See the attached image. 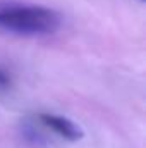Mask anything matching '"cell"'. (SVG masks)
<instances>
[{"label": "cell", "instance_id": "1", "mask_svg": "<svg viewBox=\"0 0 146 148\" xmlns=\"http://www.w3.org/2000/svg\"><path fill=\"white\" fill-rule=\"evenodd\" d=\"M62 24L57 10L31 3H0V31L41 36L55 33Z\"/></svg>", "mask_w": 146, "mask_h": 148}, {"label": "cell", "instance_id": "2", "mask_svg": "<svg viewBox=\"0 0 146 148\" xmlns=\"http://www.w3.org/2000/svg\"><path fill=\"white\" fill-rule=\"evenodd\" d=\"M38 121L41 126H45L46 129L53 131L55 134H59L60 138H64L67 141H79L84 136L83 127L69 117L57 115V114H40Z\"/></svg>", "mask_w": 146, "mask_h": 148}, {"label": "cell", "instance_id": "3", "mask_svg": "<svg viewBox=\"0 0 146 148\" xmlns=\"http://www.w3.org/2000/svg\"><path fill=\"white\" fill-rule=\"evenodd\" d=\"M12 84V76L7 69L0 67V91H7Z\"/></svg>", "mask_w": 146, "mask_h": 148}, {"label": "cell", "instance_id": "4", "mask_svg": "<svg viewBox=\"0 0 146 148\" xmlns=\"http://www.w3.org/2000/svg\"><path fill=\"white\" fill-rule=\"evenodd\" d=\"M141 2H145V0H141Z\"/></svg>", "mask_w": 146, "mask_h": 148}]
</instances>
